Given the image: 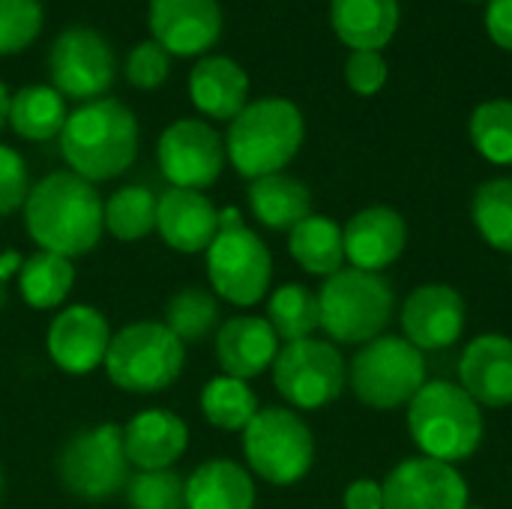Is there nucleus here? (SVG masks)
<instances>
[{
  "mask_svg": "<svg viewBox=\"0 0 512 509\" xmlns=\"http://www.w3.org/2000/svg\"><path fill=\"white\" fill-rule=\"evenodd\" d=\"M408 432L423 456L459 465L480 450L486 420L459 384L429 381L408 402Z\"/></svg>",
  "mask_w": 512,
  "mask_h": 509,
  "instance_id": "3",
  "label": "nucleus"
},
{
  "mask_svg": "<svg viewBox=\"0 0 512 509\" xmlns=\"http://www.w3.org/2000/svg\"><path fill=\"white\" fill-rule=\"evenodd\" d=\"M348 87L360 96H375L387 84V60L381 51H354L345 66Z\"/></svg>",
  "mask_w": 512,
  "mask_h": 509,
  "instance_id": "40",
  "label": "nucleus"
},
{
  "mask_svg": "<svg viewBox=\"0 0 512 509\" xmlns=\"http://www.w3.org/2000/svg\"><path fill=\"white\" fill-rule=\"evenodd\" d=\"M9 102H12V96L6 93V84L0 81V129H3V123L9 120Z\"/></svg>",
  "mask_w": 512,
  "mask_h": 509,
  "instance_id": "44",
  "label": "nucleus"
},
{
  "mask_svg": "<svg viewBox=\"0 0 512 509\" xmlns=\"http://www.w3.org/2000/svg\"><path fill=\"white\" fill-rule=\"evenodd\" d=\"M267 321L276 330L279 339L300 342L312 339V333L321 327V312H318V294H312L306 285H282L273 291L267 303Z\"/></svg>",
  "mask_w": 512,
  "mask_h": 509,
  "instance_id": "32",
  "label": "nucleus"
},
{
  "mask_svg": "<svg viewBox=\"0 0 512 509\" xmlns=\"http://www.w3.org/2000/svg\"><path fill=\"white\" fill-rule=\"evenodd\" d=\"M279 354V336L267 318L237 315L225 321L216 333V357L225 375L249 381L273 369Z\"/></svg>",
  "mask_w": 512,
  "mask_h": 509,
  "instance_id": "21",
  "label": "nucleus"
},
{
  "mask_svg": "<svg viewBox=\"0 0 512 509\" xmlns=\"http://www.w3.org/2000/svg\"><path fill=\"white\" fill-rule=\"evenodd\" d=\"M189 444L186 423L162 408L141 411L123 429V450L132 468L138 471H165L171 468Z\"/></svg>",
  "mask_w": 512,
  "mask_h": 509,
  "instance_id": "22",
  "label": "nucleus"
},
{
  "mask_svg": "<svg viewBox=\"0 0 512 509\" xmlns=\"http://www.w3.org/2000/svg\"><path fill=\"white\" fill-rule=\"evenodd\" d=\"M21 255L15 252V249H9V252H3L0 255V303H3V291H6V282L21 270Z\"/></svg>",
  "mask_w": 512,
  "mask_h": 509,
  "instance_id": "43",
  "label": "nucleus"
},
{
  "mask_svg": "<svg viewBox=\"0 0 512 509\" xmlns=\"http://www.w3.org/2000/svg\"><path fill=\"white\" fill-rule=\"evenodd\" d=\"M486 30L501 48L512 51V0H489Z\"/></svg>",
  "mask_w": 512,
  "mask_h": 509,
  "instance_id": "41",
  "label": "nucleus"
},
{
  "mask_svg": "<svg viewBox=\"0 0 512 509\" xmlns=\"http://www.w3.org/2000/svg\"><path fill=\"white\" fill-rule=\"evenodd\" d=\"M75 285V267L69 258L54 252H36L24 258L18 270V291L27 306L33 309H54L60 306Z\"/></svg>",
  "mask_w": 512,
  "mask_h": 509,
  "instance_id": "29",
  "label": "nucleus"
},
{
  "mask_svg": "<svg viewBox=\"0 0 512 509\" xmlns=\"http://www.w3.org/2000/svg\"><path fill=\"white\" fill-rule=\"evenodd\" d=\"M255 483L231 459H210L186 480V509H252Z\"/></svg>",
  "mask_w": 512,
  "mask_h": 509,
  "instance_id": "25",
  "label": "nucleus"
},
{
  "mask_svg": "<svg viewBox=\"0 0 512 509\" xmlns=\"http://www.w3.org/2000/svg\"><path fill=\"white\" fill-rule=\"evenodd\" d=\"M201 411L210 426L225 429V432H243L261 408H258V396L252 393L246 381L219 375L207 381L201 393Z\"/></svg>",
  "mask_w": 512,
  "mask_h": 509,
  "instance_id": "31",
  "label": "nucleus"
},
{
  "mask_svg": "<svg viewBox=\"0 0 512 509\" xmlns=\"http://www.w3.org/2000/svg\"><path fill=\"white\" fill-rule=\"evenodd\" d=\"M345 360L336 345L321 339H300L279 348L273 360L276 390L300 411H318L336 402L345 390Z\"/></svg>",
  "mask_w": 512,
  "mask_h": 509,
  "instance_id": "11",
  "label": "nucleus"
},
{
  "mask_svg": "<svg viewBox=\"0 0 512 509\" xmlns=\"http://www.w3.org/2000/svg\"><path fill=\"white\" fill-rule=\"evenodd\" d=\"M471 213L480 237L492 249L512 255V177L486 180L474 195Z\"/></svg>",
  "mask_w": 512,
  "mask_h": 509,
  "instance_id": "33",
  "label": "nucleus"
},
{
  "mask_svg": "<svg viewBox=\"0 0 512 509\" xmlns=\"http://www.w3.org/2000/svg\"><path fill=\"white\" fill-rule=\"evenodd\" d=\"M288 249L294 261L312 276H333L345 267V243L342 228L330 216H306L291 228Z\"/></svg>",
  "mask_w": 512,
  "mask_h": 509,
  "instance_id": "27",
  "label": "nucleus"
},
{
  "mask_svg": "<svg viewBox=\"0 0 512 509\" xmlns=\"http://www.w3.org/2000/svg\"><path fill=\"white\" fill-rule=\"evenodd\" d=\"M27 192L30 186L24 159L12 147L0 144V216L15 213L27 201Z\"/></svg>",
  "mask_w": 512,
  "mask_h": 509,
  "instance_id": "39",
  "label": "nucleus"
},
{
  "mask_svg": "<svg viewBox=\"0 0 512 509\" xmlns=\"http://www.w3.org/2000/svg\"><path fill=\"white\" fill-rule=\"evenodd\" d=\"M129 459L123 450V429L102 423L96 429L78 432L57 459L60 483L69 495L81 501L114 498L129 483Z\"/></svg>",
  "mask_w": 512,
  "mask_h": 509,
  "instance_id": "10",
  "label": "nucleus"
},
{
  "mask_svg": "<svg viewBox=\"0 0 512 509\" xmlns=\"http://www.w3.org/2000/svg\"><path fill=\"white\" fill-rule=\"evenodd\" d=\"M42 30L39 0H0V54L27 48Z\"/></svg>",
  "mask_w": 512,
  "mask_h": 509,
  "instance_id": "37",
  "label": "nucleus"
},
{
  "mask_svg": "<svg viewBox=\"0 0 512 509\" xmlns=\"http://www.w3.org/2000/svg\"><path fill=\"white\" fill-rule=\"evenodd\" d=\"M168 51L156 42L147 39L141 45H135L126 57V78L132 87L141 90H156L165 78H168Z\"/></svg>",
  "mask_w": 512,
  "mask_h": 509,
  "instance_id": "38",
  "label": "nucleus"
},
{
  "mask_svg": "<svg viewBox=\"0 0 512 509\" xmlns=\"http://www.w3.org/2000/svg\"><path fill=\"white\" fill-rule=\"evenodd\" d=\"M183 360L186 345L165 324L141 321L111 336L102 366L108 378L126 393H159L177 381Z\"/></svg>",
  "mask_w": 512,
  "mask_h": 509,
  "instance_id": "7",
  "label": "nucleus"
},
{
  "mask_svg": "<svg viewBox=\"0 0 512 509\" xmlns=\"http://www.w3.org/2000/svg\"><path fill=\"white\" fill-rule=\"evenodd\" d=\"M219 300L198 285L180 288L168 306H165V327L183 342V345H198L204 339L213 336V330L219 327Z\"/></svg>",
  "mask_w": 512,
  "mask_h": 509,
  "instance_id": "30",
  "label": "nucleus"
},
{
  "mask_svg": "<svg viewBox=\"0 0 512 509\" xmlns=\"http://www.w3.org/2000/svg\"><path fill=\"white\" fill-rule=\"evenodd\" d=\"M0 495H3V474H0Z\"/></svg>",
  "mask_w": 512,
  "mask_h": 509,
  "instance_id": "45",
  "label": "nucleus"
},
{
  "mask_svg": "<svg viewBox=\"0 0 512 509\" xmlns=\"http://www.w3.org/2000/svg\"><path fill=\"white\" fill-rule=\"evenodd\" d=\"M162 174L177 189H207L219 180L225 165V144L213 126L204 120L171 123L156 147Z\"/></svg>",
  "mask_w": 512,
  "mask_h": 509,
  "instance_id": "13",
  "label": "nucleus"
},
{
  "mask_svg": "<svg viewBox=\"0 0 512 509\" xmlns=\"http://www.w3.org/2000/svg\"><path fill=\"white\" fill-rule=\"evenodd\" d=\"M156 228L162 240L177 252H207V246L219 234V210L210 204L207 195L171 186L165 195H159Z\"/></svg>",
  "mask_w": 512,
  "mask_h": 509,
  "instance_id": "20",
  "label": "nucleus"
},
{
  "mask_svg": "<svg viewBox=\"0 0 512 509\" xmlns=\"http://www.w3.org/2000/svg\"><path fill=\"white\" fill-rule=\"evenodd\" d=\"M384 486V509H468V483L456 465L417 456L396 465Z\"/></svg>",
  "mask_w": 512,
  "mask_h": 509,
  "instance_id": "14",
  "label": "nucleus"
},
{
  "mask_svg": "<svg viewBox=\"0 0 512 509\" xmlns=\"http://www.w3.org/2000/svg\"><path fill=\"white\" fill-rule=\"evenodd\" d=\"M48 69H51L54 90L60 96L84 99V102H93L96 96H102L111 87L114 72H117L111 45L105 42L102 33L90 27L63 30L51 45Z\"/></svg>",
  "mask_w": 512,
  "mask_h": 509,
  "instance_id": "12",
  "label": "nucleus"
},
{
  "mask_svg": "<svg viewBox=\"0 0 512 509\" xmlns=\"http://www.w3.org/2000/svg\"><path fill=\"white\" fill-rule=\"evenodd\" d=\"M66 102L48 84L21 87L9 102V123L27 141H48L66 126Z\"/></svg>",
  "mask_w": 512,
  "mask_h": 509,
  "instance_id": "28",
  "label": "nucleus"
},
{
  "mask_svg": "<svg viewBox=\"0 0 512 509\" xmlns=\"http://www.w3.org/2000/svg\"><path fill=\"white\" fill-rule=\"evenodd\" d=\"M129 509H186V480L165 471H138L126 483Z\"/></svg>",
  "mask_w": 512,
  "mask_h": 509,
  "instance_id": "36",
  "label": "nucleus"
},
{
  "mask_svg": "<svg viewBox=\"0 0 512 509\" xmlns=\"http://www.w3.org/2000/svg\"><path fill=\"white\" fill-rule=\"evenodd\" d=\"M189 96L207 117L234 120L246 108L249 75L231 57H204L189 72Z\"/></svg>",
  "mask_w": 512,
  "mask_h": 509,
  "instance_id": "23",
  "label": "nucleus"
},
{
  "mask_svg": "<svg viewBox=\"0 0 512 509\" xmlns=\"http://www.w3.org/2000/svg\"><path fill=\"white\" fill-rule=\"evenodd\" d=\"M60 153L90 183L120 177L138 153V120L117 99H93L66 117Z\"/></svg>",
  "mask_w": 512,
  "mask_h": 509,
  "instance_id": "2",
  "label": "nucleus"
},
{
  "mask_svg": "<svg viewBox=\"0 0 512 509\" xmlns=\"http://www.w3.org/2000/svg\"><path fill=\"white\" fill-rule=\"evenodd\" d=\"M24 222L42 252L72 261L99 243L105 204L90 180L72 171H54L27 192Z\"/></svg>",
  "mask_w": 512,
  "mask_h": 509,
  "instance_id": "1",
  "label": "nucleus"
},
{
  "mask_svg": "<svg viewBox=\"0 0 512 509\" xmlns=\"http://www.w3.org/2000/svg\"><path fill=\"white\" fill-rule=\"evenodd\" d=\"M459 387L480 408L512 405V339L504 333H483L468 342L459 360Z\"/></svg>",
  "mask_w": 512,
  "mask_h": 509,
  "instance_id": "19",
  "label": "nucleus"
},
{
  "mask_svg": "<svg viewBox=\"0 0 512 509\" xmlns=\"http://www.w3.org/2000/svg\"><path fill=\"white\" fill-rule=\"evenodd\" d=\"M159 198L147 186H123L105 201V228L117 240H141L156 228Z\"/></svg>",
  "mask_w": 512,
  "mask_h": 509,
  "instance_id": "34",
  "label": "nucleus"
},
{
  "mask_svg": "<svg viewBox=\"0 0 512 509\" xmlns=\"http://www.w3.org/2000/svg\"><path fill=\"white\" fill-rule=\"evenodd\" d=\"M243 453L261 480L273 486H294L315 462V438L297 411L264 408L243 429Z\"/></svg>",
  "mask_w": 512,
  "mask_h": 509,
  "instance_id": "9",
  "label": "nucleus"
},
{
  "mask_svg": "<svg viewBox=\"0 0 512 509\" xmlns=\"http://www.w3.org/2000/svg\"><path fill=\"white\" fill-rule=\"evenodd\" d=\"M345 261L366 273H381L396 264L408 246V225L393 207H366L342 228Z\"/></svg>",
  "mask_w": 512,
  "mask_h": 509,
  "instance_id": "18",
  "label": "nucleus"
},
{
  "mask_svg": "<svg viewBox=\"0 0 512 509\" xmlns=\"http://www.w3.org/2000/svg\"><path fill=\"white\" fill-rule=\"evenodd\" d=\"M393 309L396 294L381 273L342 267L318 288L321 330L342 345H366L384 336Z\"/></svg>",
  "mask_w": 512,
  "mask_h": 509,
  "instance_id": "5",
  "label": "nucleus"
},
{
  "mask_svg": "<svg viewBox=\"0 0 512 509\" xmlns=\"http://www.w3.org/2000/svg\"><path fill=\"white\" fill-rule=\"evenodd\" d=\"M111 345L108 321L93 306H69L48 327V354L69 375H87L105 363Z\"/></svg>",
  "mask_w": 512,
  "mask_h": 509,
  "instance_id": "16",
  "label": "nucleus"
},
{
  "mask_svg": "<svg viewBox=\"0 0 512 509\" xmlns=\"http://www.w3.org/2000/svg\"><path fill=\"white\" fill-rule=\"evenodd\" d=\"M249 207L261 225L273 231H291L306 216H312V195L297 177H288L279 171V174L252 180Z\"/></svg>",
  "mask_w": 512,
  "mask_h": 509,
  "instance_id": "26",
  "label": "nucleus"
},
{
  "mask_svg": "<svg viewBox=\"0 0 512 509\" xmlns=\"http://www.w3.org/2000/svg\"><path fill=\"white\" fill-rule=\"evenodd\" d=\"M153 39L180 57L207 51L222 33V9L216 0H150Z\"/></svg>",
  "mask_w": 512,
  "mask_h": 509,
  "instance_id": "17",
  "label": "nucleus"
},
{
  "mask_svg": "<svg viewBox=\"0 0 512 509\" xmlns=\"http://www.w3.org/2000/svg\"><path fill=\"white\" fill-rule=\"evenodd\" d=\"M471 141L483 159L512 165V99H492L471 114Z\"/></svg>",
  "mask_w": 512,
  "mask_h": 509,
  "instance_id": "35",
  "label": "nucleus"
},
{
  "mask_svg": "<svg viewBox=\"0 0 512 509\" xmlns=\"http://www.w3.org/2000/svg\"><path fill=\"white\" fill-rule=\"evenodd\" d=\"M336 36L354 51H381L399 27V0H333Z\"/></svg>",
  "mask_w": 512,
  "mask_h": 509,
  "instance_id": "24",
  "label": "nucleus"
},
{
  "mask_svg": "<svg viewBox=\"0 0 512 509\" xmlns=\"http://www.w3.org/2000/svg\"><path fill=\"white\" fill-rule=\"evenodd\" d=\"M468 324L465 297L450 285H420L402 306L405 339L420 351H441L462 339Z\"/></svg>",
  "mask_w": 512,
  "mask_h": 509,
  "instance_id": "15",
  "label": "nucleus"
},
{
  "mask_svg": "<svg viewBox=\"0 0 512 509\" xmlns=\"http://www.w3.org/2000/svg\"><path fill=\"white\" fill-rule=\"evenodd\" d=\"M345 509H384V486L375 480H354L345 489Z\"/></svg>",
  "mask_w": 512,
  "mask_h": 509,
  "instance_id": "42",
  "label": "nucleus"
},
{
  "mask_svg": "<svg viewBox=\"0 0 512 509\" xmlns=\"http://www.w3.org/2000/svg\"><path fill=\"white\" fill-rule=\"evenodd\" d=\"M207 276L213 291L234 306H255L270 291V249L243 225L237 207L219 210V234L207 246Z\"/></svg>",
  "mask_w": 512,
  "mask_h": 509,
  "instance_id": "6",
  "label": "nucleus"
},
{
  "mask_svg": "<svg viewBox=\"0 0 512 509\" xmlns=\"http://www.w3.org/2000/svg\"><path fill=\"white\" fill-rule=\"evenodd\" d=\"M426 384L423 351L405 336H378L366 342L351 360V390L375 411L408 405Z\"/></svg>",
  "mask_w": 512,
  "mask_h": 509,
  "instance_id": "8",
  "label": "nucleus"
},
{
  "mask_svg": "<svg viewBox=\"0 0 512 509\" xmlns=\"http://www.w3.org/2000/svg\"><path fill=\"white\" fill-rule=\"evenodd\" d=\"M468 509H483V507H468Z\"/></svg>",
  "mask_w": 512,
  "mask_h": 509,
  "instance_id": "46",
  "label": "nucleus"
},
{
  "mask_svg": "<svg viewBox=\"0 0 512 509\" xmlns=\"http://www.w3.org/2000/svg\"><path fill=\"white\" fill-rule=\"evenodd\" d=\"M306 123L294 102L267 96L258 102H249L228 129L225 138V156L231 165L249 177H267L279 174L303 147Z\"/></svg>",
  "mask_w": 512,
  "mask_h": 509,
  "instance_id": "4",
  "label": "nucleus"
}]
</instances>
